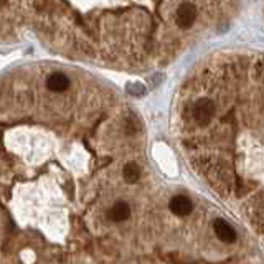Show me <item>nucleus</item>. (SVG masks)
Instances as JSON below:
<instances>
[{
	"instance_id": "obj_1",
	"label": "nucleus",
	"mask_w": 264,
	"mask_h": 264,
	"mask_svg": "<svg viewBox=\"0 0 264 264\" xmlns=\"http://www.w3.org/2000/svg\"><path fill=\"white\" fill-rule=\"evenodd\" d=\"M253 83L260 89L255 96L235 94V104L208 122L213 131L188 144L213 190L264 243V83Z\"/></svg>"
},
{
	"instance_id": "obj_2",
	"label": "nucleus",
	"mask_w": 264,
	"mask_h": 264,
	"mask_svg": "<svg viewBox=\"0 0 264 264\" xmlns=\"http://www.w3.org/2000/svg\"><path fill=\"white\" fill-rule=\"evenodd\" d=\"M197 7L192 2H183L180 7L177 8L175 13V21L180 28H190L197 20Z\"/></svg>"
},
{
	"instance_id": "obj_3",
	"label": "nucleus",
	"mask_w": 264,
	"mask_h": 264,
	"mask_svg": "<svg viewBox=\"0 0 264 264\" xmlns=\"http://www.w3.org/2000/svg\"><path fill=\"white\" fill-rule=\"evenodd\" d=\"M213 231H215V236L220 240V241H223V243H235L236 238H238V235H236V231L235 228L231 225H228L225 222V220L222 218H217L215 220V223H213Z\"/></svg>"
},
{
	"instance_id": "obj_4",
	"label": "nucleus",
	"mask_w": 264,
	"mask_h": 264,
	"mask_svg": "<svg viewBox=\"0 0 264 264\" xmlns=\"http://www.w3.org/2000/svg\"><path fill=\"white\" fill-rule=\"evenodd\" d=\"M192 210H193V203L190 198L179 195L170 200V212L177 215V217H187V215L192 213Z\"/></svg>"
},
{
	"instance_id": "obj_5",
	"label": "nucleus",
	"mask_w": 264,
	"mask_h": 264,
	"mask_svg": "<svg viewBox=\"0 0 264 264\" xmlns=\"http://www.w3.org/2000/svg\"><path fill=\"white\" fill-rule=\"evenodd\" d=\"M46 86L53 93H63L69 88V79L63 73H51L46 79Z\"/></svg>"
},
{
	"instance_id": "obj_6",
	"label": "nucleus",
	"mask_w": 264,
	"mask_h": 264,
	"mask_svg": "<svg viewBox=\"0 0 264 264\" xmlns=\"http://www.w3.org/2000/svg\"><path fill=\"white\" fill-rule=\"evenodd\" d=\"M129 215H131V208H129V205L126 202H117L114 207L109 210V218L112 222H126L129 218Z\"/></svg>"
},
{
	"instance_id": "obj_7",
	"label": "nucleus",
	"mask_w": 264,
	"mask_h": 264,
	"mask_svg": "<svg viewBox=\"0 0 264 264\" xmlns=\"http://www.w3.org/2000/svg\"><path fill=\"white\" fill-rule=\"evenodd\" d=\"M124 179L129 183H136L141 179V167L136 162H129L124 165Z\"/></svg>"
},
{
	"instance_id": "obj_8",
	"label": "nucleus",
	"mask_w": 264,
	"mask_h": 264,
	"mask_svg": "<svg viewBox=\"0 0 264 264\" xmlns=\"http://www.w3.org/2000/svg\"><path fill=\"white\" fill-rule=\"evenodd\" d=\"M127 91L131 94H136V96H139V94H144V86L142 84H139V83H132V84H129L127 86Z\"/></svg>"
}]
</instances>
